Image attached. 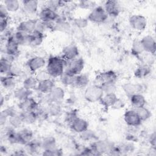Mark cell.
Wrapping results in <instances>:
<instances>
[{"instance_id": "obj_1", "label": "cell", "mask_w": 156, "mask_h": 156, "mask_svg": "<svg viewBox=\"0 0 156 156\" xmlns=\"http://www.w3.org/2000/svg\"><path fill=\"white\" fill-rule=\"evenodd\" d=\"M67 61L63 57L50 56L46 65V71L52 77H60L65 71Z\"/></svg>"}, {"instance_id": "obj_2", "label": "cell", "mask_w": 156, "mask_h": 156, "mask_svg": "<svg viewBox=\"0 0 156 156\" xmlns=\"http://www.w3.org/2000/svg\"><path fill=\"white\" fill-rule=\"evenodd\" d=\"M104 93L102 88L95 84L87 87L84 93L85 99L90 102H96L100 101L104 96Z\"/></svg>"}, {"instance_id": "obj_3", "label": "cell", "mask_w": 156, "mask_h": 156, "mask_svg": "<svg viewBox=\"0 0 156 156\" xmlns=\"http://www.w3.org/2000/svg\"><path fill=\"white\" fill-rule=\"evenodd\" d=\"M108 18V15L104 8L102 6H98L91 11L87 20L94 23H102Z\"/></svg>"}, {"instance_id": "obj_4", "label": "cell", "mask_w": 156, "mask_h": 156, "mask_svg": "<svg viewBox=\"0 0 156 156\" xmlns=\"http://www.w3.org/2000/svg\"><path fill=\"white\" fill-rule=\"evenodd\" d=\"M117 78V74L115 71L112 70L106 71L100 73L96 77L94 84L101 87L105 83H115Z\"/></svg>"}, {"instance_id": "obj_5", "label": "cell", "mask_w": 156, "mask_h": 156, "mask_svg": "<svg viewBox=\"0 0 156 156\" xmlns=\"http://www.w3.org/2000/svg\"><path fill=\"white\" fill-rule=\"evenodd\" d=\"M84 67V61L82 58H76L74 60L67 61L65 71L74 76L81 73Z\"/></svg>"}, {"instance_id": "obj_6", "label": "cell", "mask_w": 156, "mask_h": 156, "mask_svg": "<svg viewBox=\"0 0 156 156\" xmlns=\"http://www.w3.org/2000/svg\"><path fill=\"white\" fill-rule=\"evenodd\" d=\"M113 145L107 140H98L93 143L91 146L94 155H101L108 152Z\"/></svg>"}, {"instance_id": "obj_7", "label": "cell", "mask_w": 156, "mask_h": 156, "mask_svg": "<svg viewBox=\"0 0 156 156\" xmlns=\"http://www.w3.org/2000/svg\"><path fill=\"white\" fill-rule=\"evenodd\" d=\"M129 23L131 27L136 30L143 31L147 26V20L141 15H133L129 18Z\"/></svg>"}, {"instance_id": "obj_8", "label": "cell", "mask_w": 156, "mask_h": 156, "mask_svg": "<svg viewBox=\"0 0 156 156\" xmlns=\"http://www.w3.org/2000/svg\"><path fill=\"white\" fill-rule=\"evenodd\" d=\"M58 19V15L55 10L46 6L39 13V20L43 22H54Z\"/></svg>"}, {"instance_id": "obj_9", "label": "cell", "mask_w": 156, "mask_h": 156, "mask_svg": "<svg viewBox=\"0 0 156 156\" xmlns=\"http://www.w3.org/2000/svg\"><path fill=\"white\" fill-rule=\"evenodd\" d=\"M124 120L129 127H138L142 121L134 110H127L124 114Z\"/></svg>"}, {"instance_id": "obj_10", "label": "cell", "mask_w": 156, "mask_h": 156, "mask_svg": "<svg viewBox=\"0 0 156 156\" xmlns=\"http://www.w3.org/2000/svg\"><path fill=\"white\" fill-rule=\"evenodd\" d=\"M46 65L45 59L41 56H35L30 58L27 62V66L30 72L35 73L40 71Z\"/></svg>"}, {"instance_id": "obj_11", "label": "cell", "mask_w": 156, "mask_h": 156, "mask_svg": "<svg viewBox=\"0 0 156 156\" xmlns=\"http://www.w3.org/2000/svg\"><path fill=\"white\" fill-rule=\"evenodd\" d=\"M122 88L125 93L130 97L135 94H141L144 91L145 87L141 83H126L122 85Z\"/></svg>"}, {"instance_id": "obj_12", "label": "cell", "mask_w": 156, "mask_h": 156, "mask_svg": "<svg viewBox=\"0 0 156 156\" xmlns=\"http://www.w3.org/2000/svg\"><path fill=\"white\" fill-rule=\"evenodd\" d=\"M144 51L149 54L154 55L156 51V43L154 38L151 35H146L140 40Z\"/></svg>"}, {"instance_id": "obj_13", "label": "cell", "mask_w": 156, "mask_h": 156, "mask_svg": "<svg viewBox=\"0 0 156 156\" xmlns=\"http://www.w3.org/2000/svg\"><path fill=\"white\" fill-rule=\"evenodd\" d=\"M37 20L29 19L21 21L17 27V31L30 34L35 30Z\"/></svg>"}, {"instance_id": "obj_14", "label": "cell", "mask_w": 156, "mask_h": 156, "mask_svg": "<svg viewBox=\"0 0 156 156\" xmlns=\"http://www.w3.org/2000/svg\"><path fill=\"white\" fill-rule=\"evenodd\" d=\"M79 50L74 44H69L62 50V57L66 61H70L77 58Z\"/></svg>"}, {"instance_id": "obj_15", "label": "cell", "mask_w": 156, "mask_h": 156, "mask_svg": "<svg viewBox=\"0 0 156 156\" xmlns=\"http://www.w3.org/2000/svg\"><path fill=\"white\" fill-rule=\"evenodd\" d=\"M108 15L116 16L120 12L119 4L118 1L115 0H110L105 2L104 7Z\"/></svg>"}, {"instance_id": "obj_16", "label": "cell", "mask_w": 156, "mask_h": 156, "mask_svg": "<svg viewBox=\"0 0 156 156\" xmlns=\"http://www.w3.org/2000/svg\"><path fill=\"white\" fill-rule=\"evenodd\" d=\"M39 104L32 97H29L27 99L21 101L19 104V108L21 111H34L38 107Z\"/></svg>"}, {"instance_id": "obj_17", "label": "cell", "mask_w": 156, "mask_h": 156, "mask_svg": "<svg viewBox=\"0 0 156 156\" xmlns=\"http://www.w3.org/2000/svg\"><path fill=\"white\" fill-rule=\"evenodd\" d=\"M44 40V34L37 30H34L32 33L29 34L28 45L33 47L40 46Z\"/></svg>"}, {"instance_id": "obj_18", "label": "cell", "mask_w": 156, "mask_h": 156, "mask_svg": "<svg viewBox=\"0 0 156 156\" xmlns=\"http://www.w3.org/2000/svg\"><path fill=\"white\" fill-rule=\"evenodd\" d=\"M42 149L41 141L37 140H32L28 143L25 144V152L30 155H34L40 152Z\"/></svg>"}, {"instance_id": "obj_19", "label": "cell", "mask_w": 156, "mask_h": 156, "mask_svg": "<svg viewBox=\"0 0 156 156\" xmlns=\"http://www.w3.org/2000/svg\"><path fill=\"white\" fill-rule=\"evenodd\" d=\"M70 126L73 130L80 133L88 129V122L86 120L78 117L70 124Z\"/></svg>"}, {"instance_id": "obj_20", "label": "cell", "mask_w": 156, "mask_h": 156, "mask_svg": "<svg viewBox=\"0 0 156 156\" xmlns=\"http://www.w3.org/2000/svg\"><path fill=\"white\" fill-rule=\"evenodd\" d=\"M18 144L25 145L33 140V132L29 129H23L18 132Z\"/></svg>"}, {"instance_id": "obj_21", "label": "cell", "mask_w": 156, "mask_h": 156, "mask_svg": "<svg viewBox=\"0 0 156 156\" xmlns=\"http://www.w3.org/2000/svg\"><path fill=\"white\" fill-rule=\"evenodd\" d=\"M19 46L10 37H8L5 44V54L15 58L18 54Z\"/></svg>"}, {"instance_id": "obj_22", "label": "cell", "mask_w": 156, "mask_h": 156, "mask_svg": "<svg viewBox=\"0 0 156 156\" xmlns=\"http://www.w3.org/2000/svg\"><path fill=\"white\" fill-rule=\"evenodd\" d=\"M54 87L55 85L53 80L51 79H48L38 82L37 88L40 92L47 94L51 91Z\"/></svg>"}, {"instance_id": "obj_23", "label": "cell", "mask_w": 156, "mask_h": 156, "mask_svg": "<svg viewBox=\"0 0 156 156\" xmlns=\"http://www.w3.org/2000/svg\"><path fill=\"white\" fill-rule=\"evenodd\" d=\"M51 102H60L65 97V91L60 87H54L48 94Z\"/></svg>"}, {"instance_id": "obj_24", "label": "cell", "mask_w": 156, "mask_h": 156, "mask_svg": "<svg viewBox=\"0 0 156 156\" xmlns=\"http://www.w3.org/2000/svg\"><path fill=\"white\" fill-rule=\"evenodd\" d=\"M38 1L35 0H26L23 1V7L24 12L29 15L35 14L38 9Z\"/></svg>"}, {"instance_id": "obj_25", "label": "cell", "mask_w": 156, "mask_h": 156, "mask_svg": "<svg viewBox=\"0 0 156 156\" xmlns=\"http://www.w3.org/2000/svg\"><path fill=\"white\" fill-rule=\"evenodd\" d=\"M9 37H10L19 46L28 44L29 34H26L20 31H16L15 33L12 34Z\"/></svg>"}, {"instance_id": "obj_26", "label": "cell", "mask_w": 156, "mask_h": 156, "mask_svg": "<svg viewBox=\"0 0 156 156\" xmlns=\"http://www.w3.org/2000/svg\"><path fill=\"white\" fill-rule=\"evenodd\" d=\"M130 101L134 108L145 106L146 99L141 94H135L130 96Z\"/></svg>"}, {"instance_id": "obj_27", "label": "cell", "mask_w": 156, "mask_h": 156, "mask_svg": "<svg viewBox=\"0 0 156 156\" xmlns=\"http://www.w3.org/2000/svg\"><path fill=\"white\" fill-rule=\"evenodd\" d=\"M20 114L21 116L23 123L31 124L37 120L36 114L34 111H21Z\"/></svg>"}, {"instance_id": "obj_28", "label": "cell", "mask_w": 156, "mask_h": 156, "mask_svg": "<svg viewBox=\"0 0 156 156\" xmlns=\"http://www.w3.org/2000/svg\"><path fill=\"white\" fill-rule=\"evenodd\" d=\"M32 91L27 90L23 87L18 88L14 91V96L18 101H23L30 97Z\"/></svg>"}, {"instance_id": "obj_29", "label": "cell", "mask_w": 156, "mask_h": 156, "mask_svg": "<svg viewBox=\"0 0 156 156\" xmlns=\"http://www.w3.org/2000/svg\"><path fill=\"white\" fill-rule=\"evenodd\" d=\"M90 82L89 77L86 74H79L76 76L74 85L78 88L87 87Z\"/></svg>"}, {"instance_id": "obj_30", "label": "cell", "mask_w": 156, "mask_h": 156, "mask_svg": "<svg viewBox=\"0 0 156 156\" xmlns=\"http://www.w3.org/2000/svg\"><path fill=\"white\" fill-rule=\"evenodd\" d=\"M115 93L104 94L100 100L101 104L105 107H111L117 99Z\"/></svg>"}, {"instance_id": "obj_31", "label": "cell", "mask_w": 156, "mask_h": 156, "mask_svg": "<svg viewBox=\"0 0 156 156\" xmlns=\"http://www.w3.org/2000/svg\"><path fill=\"white\" fill-rule=\"evenodd\" d=\"M41 147L43 151L51 150L57 147L56 140L55 138L51 136H48L45 137L41 141Z\"/></svg>"}, {"instance_id": "obj_32", "label": "cell", "mask_w": 156, "mask_h": 156, "mask_svg": "<svg viewBox=\"0 0 156 156\" xmlns=\"http://www.w3.org/2000/svg\"><path fill=\"white\" fill-rule=\"evenodd\" d=\"M13 62L5 57H2L0 60V72L2 74L7 75L10 71Z\"/></svg>"}, {"instance_id": "obj_33", "label": "cell", "mask_w": 156, "mask_h": 156, "mask_svg": "<svg viewBox=\"0 0 156 156\" xmlns=\"http://www.w3.org/2000/svg\"><path fill=\"white\" fill-rule=\"evenodd\" d=\"M151 73V68L147 65L139 66L135 70L134 75L136 77L141 79L146 77Z\"/></svg>"}, {"instance_id": "obj_34", "label": "cell", "mask_w": 156, "mask_h": 156, "mask_svg": "<svg viewBox=\"0 0 156 156\" xmlns=\"http://www.w3.org/2000/svg\"><path fill=\"white\" fill-rule=\"evenodd\" d=\"M1 82L2 87L5 89H11L15 86V77L9 75H5L1 77Z\"/></svg>"}, {"instance_id": "obj_35", "label": "cell", "mask_w": 156, "mask_h": 156, "mask_svg": "<svg viewBox=\"0 0 156 156\" xmlns=\"http://www.w3.org/2000/svg\"><path fill=\"white\" fill-rule=\"evenodd\" d=\"M38 82L35 78V77L29 76L26 77L23 83V87L26 88L27 90L32 91L34 89L37 88Z\"/></svg>"}, {"instance_id": "obj_36", "label": "cell", "mask_w": 156, "mask_h": 156, "mask_svg": "<svg viewBox=\"0 0 156 156\" xmlns=\"http://www.w3.org/2000/svg\"><path fill=\"white\" fill-rule=\"evenodd\" d=\"M35 113L36 114L37 119L43 121L46 119L49 115V112L48 110V107H44L43 105H38L37 108L35 110Z\"/></svg>"}, {"instance_id": "obj_37", "label": "cell", "mask_w": 156, "mask_h": 156, "mask_svg": "<svg viewBox=\"0 0 156 156\" xmlns=\"http://www.w3.org/2000/svg\"><path fill=\"white\" fill-rule=\"evenodd\" d=\"M133 110L136 112L142 122L147 120L152 115L149 110L145 107L144 106L134 108Z\"/></svg>"}, {"instance_id": "obj_38", "label": "cell", "mask_w": 156, "mask_h": 156, "mask_svg": "<svg viewBox=\"0 0 156 156\" xmlns=\"http://www.w3.org/2000/svg\"><path fill=\"white\" fill-rule=\"evenodd\" d=\"M60 81L63 85H74L76 76L73 75L66 71H64L63 73L60 76Z\"/></svg>"}, {"instance_id": "obj_39", "label": "cell", "mask_w": 156, "mask_h": 156, "mask_svg": "<svg viewBox=\"0 0 156 156\" xmlns=\"http://www.w3.org/2000/svg\"><path fill=\"white\" fill-rule=\"evenodd\" d=\"M8 119L10 126L13 128H18L23 123L20 114L16 113L11 115Z\"/></svg>"}, {"instance_id": "obj_40", "label": "cell", "mask_w": 156, "mask_h": 156, "mask_svg": "<svg viewBox=\"0 0 156 156\" xmlns=\"http://www.w3.org/2000/svg\"><path fill=\"white\" fill-rule=\"evenodd\" d=\"M4 5L9 12H15L20 9V4L17 0H6L4 1Z\"/></svg>"}, {"instance_id": "obj_41", "label": "cell", "mask_w": 156, "mask_h": 156, "mask_svg": "<svg viewBox=\"0 0 156 156\" xmlns=\"http://www.w3.org/2000/svg\"><path fill=\"white\" fill-rule=\"evenodd\" d=\"M48 110L49 115L57 116L61 112V107L57 102H51L48 104Z\"/></svg>"}, {"instance_id": "obj_42", "label": "cell", "mask_w": 156, "mask_h": 156, "mask_svg": "<svg viewBox=\"0 0 156 156\" xmlns=\"http://www.w3.org/2000/svg\"><path fill=\"white\" fill-rule=\"evenodd\" d=\"M131 51L132 53L136 56L139 55L141 54L143 52H144L140 40H135L133 42Z\"/></svg>"}, {"instance_id": "obj_43", "label": "cell", "mask_w": 156, "mask_h": 156, "mask_svg": "<svg viewBox=\"0 0 156 156\" xmlns=\"http://www.w3.org/2000/svg\"><path fill=\"white\" fill-rule=\"evenodd\" d=\"M101 87L102 88L104 94L115 93L116 90L115 83H105L102 84Z\"/></svg>"}, {"instance_id": "obj_44", "label": "cell", "mask_w": 156, "mask_h": 156, "mask_svg": "<svg viewBox=\"0 0 156 156\" xmlns=\"http://www.w3.org/2000/svg\"><path fill=\"white\" fill-rule=\"evenodd\" d=\"M21 73H22L21 68L20 66H18V65L13 63L11 66V68L10 69V71L7 75L13 76L16 78V77L20 76Z\"/></svg>"}, {"instance_id": "obj_45", "label": "cell", "mask_w": 156, "mask_h": 156, "mask_svg": "<svg viewBox=\"0 0 156 156\" xmlns=\"http://www.w3.org/2000/svg\"><path fill=\"white\" fill-rule=\"evenodd\" d=\"M63 154L62 149L55 147L54 149L47 151H43V155L49 156H60Z\"/></svg>"}, {"instance_id": "obj_46", "label": "cell", "mask_w": 156, "mask_h": 156, "mask_svg": "<svg viewBox=\"0 0 156 156\" xmlns=\"http://www.w3.org/2000/svg\"><path fill=\"white\" fill-rule=\"evenodd\" d=\"M50 76L46 70H41L37 72L35 75V78L38 80V82H40L44 80H46L50 79Z\"/></svg>"}, {"instance_id": "obj_47", "label": "cell", "mask_w": 156, "mask_h": 156, "mask_svg": "<svg viewBox=\"0 0 156 156\" xmlns=\"http://www.w3.org/2000/svg\"><path fill=\"white\" fill-rule=\"evenodd\" d=\"M74 25L79 28H84L88 24V20L84 18H77L74 20Z\"/></svg>"}, {"instance_id": "obj_48", "label": "cell", "mask_w": 156, "mask_h": 156, "mask_svg": "<svg viewBox=\"0 0 156 156\" xmlns=\"http://www.w3.org/2000/svg\"><path fill=\"white\" fill-rule=\"evenodd\" d=\"M81 137L84 140H90L94 138H96L95 133L93 132V131L88 130V129L83 131V132L80 133Z\"/></svg>"}, {"instance_id": "obj_49", "label": "cell", "mask_w": 156, "mask_h": 156, "mask_svg": "<svg viewBox=\"0 0 156 156\" xmlns=\"http://www.w3.org/2000/svg\"><path fill=\"white\" fill-rule=\"evenodd\" d=\"M77 118H78V116H77V113L75 112L74 111H72V112H69L67 114V115L66 116V119L67 122H68L70 125Z\"/></svg>"}, {"instance_id": "obj_50", "label": "cell", "mask_w": 156, "mask_h": 156, "mask_svg": "<svg viewBox=\"0 0 156 156\" xmlns=\"http://www.w3.org/2000/svg\"><path fill=\"white\" fill-rule=\"evenodd\" d=\"M124 106V101L119 98H117L111 107L112 108L118 110V109H121V108H123Z\"/></svg>"}, {"instance_id": "obj_51", "label": "cell", "mask_w": 156, "mask_h": 156, "mask_svg": "<svg viewBox=\"0 0 156 156\" xmlns=\"http://www.w3.org/2000/svg\"><path fill=\"white\" fill-rule=\"evenodd\" d=\"M9 11L4 5H0V18H8Z\"/></svg>"}, {"instance_id": "obj_52", "label": "cell", "mask_w": 156, "mask_h": 156, "mask_svg": "<svg viewBox=\"0 0 156 156\" xmlns=\"http://www.w3.org/2000/svg\"><path fill=\"white\" fill-rule=\"evenodd\" d=\"M8 25V18H0L1 32H3L6 29Z\"/></svg>"}, {"instance_id": "obj_53", "label": "cell", "mask_w": 156, "mask_h": 156, "mask_svg": "<svg viewBox=\"0 0 156 156\" xmlns=\"http://www.w3.org/2000/svg\"><path fill=\"white\" fill-rule=\"evenodd\" d=\"M93 2L91 1H80V7L83 9H88L90 7H91L93 5Z\"/></svg>"}, {"instance_id": "obj_54", "label": "cell", "mask_w": 156, "mask_h": 156, "mask_svg": "<svg viewBox=\"0 0 156 156\" xmlns=\"http://www.w3.org/2000/svg\"><path fill=\"white\" fill-rule=\"evenodd\" d=\"M149 141L151 143V144L153 147H155V135L154 133L153 134H151L150 138H149Z\"/></svg>"}, {"instance_id": "obj_55", "label": "cell", "mask_w": 156, "mask_h": 156, "mask_svg": "<svg viewBox=\"0 0 156 156\" xmlns=\"http://www.w3.org/2000/svg\"><path fill=\"white\" fill-rule=\"evenodd\" d=\"M3 99H4V97H3L2 96H1V106H2V104H3V102H4Z\"/></svg>"}]
</instances>
